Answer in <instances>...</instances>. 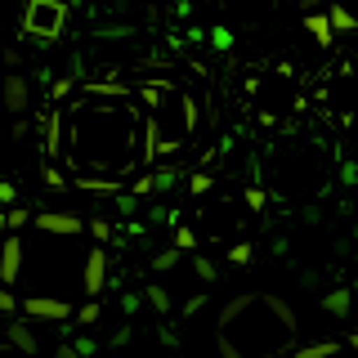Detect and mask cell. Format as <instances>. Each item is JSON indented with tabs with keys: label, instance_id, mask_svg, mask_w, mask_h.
<instances>
[{
	"label": "cell",
	"instance_id": "obj_1",
	"mask_svg": "<svg viewBox=\"0 0 358 358\" xmlns=\"http://www.w3.org/2000/svg\"><path fill=\"white\" fill-rule=\"evenodd\" d=\"M50 108L54 112L45 121V162L59 166L67 184L117 193L152 166L134 85L85 81L72 85V94H63Z\"/></svg>",
	"mask_w": 358,
	"mask_h": 358
},
{
	"label": "cell",
	"instance_id": "obj_2",
	"mask_svg": "<svg viewBox=\"0 0 358 358\" xmlns=\"http://www.w3.org/2000/svg\"><path fill=\"white\" fill-rule=\"evenodd\" d=\"M296 309L268 291H242L220 309L215 350L220 358H273L296 345Z\"/></svg>",
	"mask_w": 358,
	"mask_h": 358
},
{
	"label": "cell",
	"instance_id": "obj_3",
	"mask_svg": "<svg viewBox=\"0 0 358 358\" xmlns=\"http://www.w3.org/2000/svg\"><path fill=\"white\" fill-rule=\"evenodd\" d=\"M134 94H139V108H143V134H148L152 162L179 157L197 134V99L179 81H166V76L134 81Z\"/></svg>",
	"mask_w": 358,
	"mask_h": 358
},
{
	"label": "cell",
	"instance_id": "obj_4",
	"mask_svg": "<svg viewBox=\"0 0 358 358\" xmlns=\"http://www.w3.org/2000/svg\"><path fill=\"white\" fill-rule=\"evenodd\" d=\"M255 179L268 188V197L287 201V206H305V201L327 193V166L313 143L305 139H282L255 162Z\"/></svg>",
	"mask_w": 358,
	"mask_h": 358
},
{
	"label": "cell",
	"instance_id": "obj_5",
	"mask_svg": "<svg viewBox=\"0 0 358 358\" xmlns=\"http://www.w3.org/2000/svg\"><path fill=\"white\" fill-rule=\"evenodd\" d=\"M67 0H27V14H22V36L27 41H41V45H54L67 27Z\"/></svg>",
	"mask_w": 358,
	"mask_h": 358
},
{
	"label": "cell",
	"instance_id": "obj_6",
	"mask_svg": "<svg viewBox=\"0 0 358 358\" xmlns=\"http://www.w3.org/2000/svg\"><path fill=\"white\" fill-rule=\"evenodd\" d=\"M76 282H81L85 296H103V291H108V282H112V255H108L103 242L85 246L81 264H76Z\"/></svg>",
	"mask_w": 358,
	"mask_h": 358
},
{
	"label": "cell",
	"instance_id": "obj_7",
	"mask_svg": "<svg viewBox=\"0 0 358 358\" xmlns=\"http://www.w3.org/2000/svg\"><path fill=\"white\" fill-rule=\"evenodd\" d=\"M18 313H27L31 322H72V300L50 296V291H31L18 300Z\"/></svg>",
	"mask_w": 358,
	"mask_h": 358
},
{
	"label": "cell",
	"instance_id": "obj_8",
	"mask_svg": "<svg viewBox=\"0 0 358 358\" xmlns=\"http://www.w3.org/2000/svg\"><path fill=\"white\" fill-rule=\"evenodd\" d=\"M22 273H27V238L18 229H5V242H0V282L18 287Z\"/></svg>",
	"mask_w": 358,
	"mask_h": 358
},
{
	"label": "cell",
	"instance_id": "obj_9",
	"mask_svg": "<svg viewBox=\"0 0 358 358\" xmlns=\"http://www.w3.org/2000/svg\"><path fill=\"white\" fill-rule=\"evenodd\" d=\"M31 224H36V233H45V238H81L85 233V220L76 210H36Z\"/></svg>",
	"mask_w": 358,
	"mask_h": 358
},
{
	"label": "cell",
	"instance_id": "obj_10",
	"mask_svg": "<svg viewBox=\"0 0 358 358\" xmlns=\"http://www.w3.org/2000/svg\"><path fill=\"white\" fill-rule=\"evenodd\" d=\"M5 350H18V354H41V336L31 331V318H27V313H9V327H5Z\"/></svg>",
	"mask_w": 358,
	"mask_h": 358
},
{
	"label": "cell",
	"instance_id": "obj_11",
	"mask_svg": "<svg viewBox=\"0 0 358 358\" xmlns=\"http://www.w3.org/2000/svg\"><path fill=\"white\" fill-rule=\"evenodd\" d=\"M0 108H5V112H14V117L31 108V81H27L22 72H9L5 81H0Z\"/></svg>",
	"mask_w": 358,
	"mask_h": 358
},
{
	"label": "cell",
	"instance_id": "obj_12",
	"mask_svg": "<svg viewBox=\"0 0 358 358\" xmlns=\"http://www.w3.org/2000/svg\"><path fill=\"white\" fill-rule=\"evenodd\" d=\"M322 309L331 313V318H350V309H354V291L350 287H336L322 296Z\"/></svg>",
	"mask_w": 358,
	"mask_h": 358
},
{
	"label": "cell",
	"instance_id": "obj_13",
	"mask_svg": "<svg viewBox=\"0 0 358 358\" xmlns=\"http://www.w3.org/2000/svg\"><path fill=\"white\" fill-rule=\"evenodd\" d=\"M345 341H313V345H291L296 358H327V354H341Z\"/></svg>",
	"mask_w": 358,
	"mask_h": 358
},
{
	"label": "cell",
	"instance_id": "obj_14",
	"mask_svg": "<svg viewBox=\"0 0 358 358\" xmlns=\"http://www.w3.org/2000/svg\"><path fill=\"white\" fill-rule=\"evenodd\" d=\"M305 27H309V36L322 45V50H327V45L336 41V27L327 22V14H305Z\"/></svg>",
	"mask_w": 358,
	"mask_h": 358
},
{
	"label": "cell",
	"instance_id": "obj_15",
	"mask_svg": "<svg viewBox=\"0 0 358 358\" xmlns=\"http://www.w3.org/2000/svg\"><path fill=\"white\" fill-rule=\"evenodd\" d=\"M242 201H246V210H251V215H264V210H268V188L260 184V179H251V184H246V193H242Z\"/></svg>",
	"mask_w": 358,
	"mask_h": 358
},
{
	"label": "cell",
	"instance_id": "obj_16",
	"mask_svg": "<svg viewBox=\"0 0 358 358\" xmlns=\"http://www.w3.org/2000/svg\"><path fill=\"white\" fill-rule=\"evenodd\" d=\"M327 22H331L336 31H358V14H354L350 5H341V0H336V5L327 9Z\"/></svg>",
	"mask_w": 358,
	"mask_h": 358
},
{
	"label": "cell",
	"instance_id": "obj_17",
	"mask_svg": "<svg viewBox=\"0 0 358 358\" xmlns=\"http://www.w3.org/2000/svg\"><path fill=\"white\" fill-rule=\"evenodd\" d=\"M99 318H103V305H99V296H90L85 305H81V309L72 313V322H76V327H94Z\"/></svg>",
	"mask_w": 358,
	"mask_h": 358
},
{
	"label": "cell",
	"instance_id": "obj_18",
	"mask_svg": "<svg viewBox=\"0 0 358 358\" xmlns=\"http://www.w3.org/2000/svg\"><path fill=\"white\" fill-rule=\"evenodd\" d=\"M143 296H148V305L157 309V313H162V318H166V313H171V305H175V300H171V291H166V287H143Z\"/></svg>",
	"mask_w": 358,
	"mask_h": 358
},
{
	"label": "cell",
	"instance_id": "obj_19",
	"mask_svg": "<svg viewBox=\"0 0 358 358\" xmlns=\"http://www.w3.org/2000/svg\"><path fill=\"white\" fill-rule=\"evenodd\" d=\"M188 255H193V273H197V278H201V282H206V287H210V282H215V278H220V268H215V264H210V260H206V255H197V251H188Z\"/></svg>",
	"mask_w": 358,
	"mask_h": 358
},
{
	"label": "cell",
	"instance_id": "obj_20",
	"mask_svg": "<svg viewBox=\"0 0 358 358\" xmlns=\"http://www.w3.org/2000/svg\"><path fill=\"white\" fill-rule=\"evenodd\" d=\"M27 224H31V210H27V206H9V210H5V229H18V233H22Z\"/></svg>",
	"mask_w": 358,
	"mask_h": 358
},
{
	"label": "cell",
	"instance_id": "obj_21",
	"mask_svg": "<svg viewBox=\"0 0 358 358\" xmlns=\"http://www.w3.org/2000/svg\"><path fill=\"white\" fill-rule=\"evenodd\" d=\"M179 255H184L179 246H166L162 255H152V268H157V273H166V268H175V264H179Z\"/></svg>",
	"mask_w": 358,
	"mask_h": 358
},
{
	"label": "cell",
	"instance_id": "obj_22",
	"mask_svg": "<svg viewBox=\"0 0 358 358\" xmlns=\"http://www.w3.org/2000/svg\"><path fill=\"white\" fill-rule=\"evenodd\" d=\"M175 246L179 251H197V233L188 229V224H175Z\"/></svg>",
	"mask_w": 358,
	"mask_h": 358
},
{
	"label": "cell",
	"instance_id": "obj_23",
	"mask_svg": "<svg viewBox=\"0 0 358 358\" xmlns=\"http://www.w3.org/2000/svg\"><path fill=\"white\" fill-rule=\"evenodd\" d=\"M72 85H76V76H72V72H67V76H59V81L50 85V103H59L63 94H72Z\"/></svg>",
	"mask_w": 358,
	"mask_h": 358
},
{
	"label": "cell",
	"instance_id": "obj_24",
	"mask_svg": "<svg viewBox=\"0 0 358 358\" xmlns=\"http://www.w3.org/2000/svg\"><path fill=\"white\" fill-rule=\"evenodd\" d=\"M251 255H255L251 242H233L229 246V264H251Z\"/></svg>",
	"mask_w": 358,
	"mask_h": 358
},
{
	"label": "cell",
	"instance_id": "obj_25",
	"mask_svg": "<svg viewBox=\"0 0 358 358\" xmlns=\"http://www.w3.org/2000/svg\"><path fill=\"white\" fill-rule=\"evenodd\" d=\"M85 229H90V233H94V242H108V238H112V224H108V220H99V215H94V220H90V224H85Z\"/></svg>",
	"mask_w": 358,
	"mask_h": 358
},
{
	"label": "cell",
	"instance_id": "obj_26",
	"mask_svg": "<svg viewBox=\"0 0 358 358\" xmlns=\"http://www.w3.org/2000/svg\"><path fill=\"white\" fill-rule=\"evenodd\" d=\"M210 45H215L220 54H229V50H233V36H229V27H215V31H210Z\"/></svg>",
	"mask_w": 358,
	"mask_h": 358
},
{
	"label": "cell",
	"instance_id": "obj_27",
	"mask_svg": "<svg viewBox=\"0 0 358 358\" xmlns=\"http://www.w3.org/2000/svg\"><path fill=\"white\" fill-rule=\"evenodd\" d=\"M0 313H18V296L5 282H0Z\"/></svg>",
	"mask_w": 358,
	"mask_h": 358
},
{
	"label": "cell",
	"instance_id": "obj_28",
	"mask_svg": "<svg viewBox=\"0 0 358 358\" xmlns=\"http://www.w3.org/2000/svg\"><path fill=\"white\" fill-rule=\"evenodd\" d=\"M201 309H206V291H197V296L184 305V318H193V313H201Z\"/></svg>",
	"mask_w": 358,
	"mask_h": 358
},
{
	"label": "cell",
	"instance_id": "obj_29",
	"mask_svg": "<svg viewBox=\"0 0 358 358\" xmlns=\"http://www.w3.org/2000/svg\"><path fill=\"white\" fill-rule=\"evenodd\" d=\"M130 336H134V331H130V322H126V327L112 331V341H108V345H112V350H121V345H130Z\"/></svg>",
	"mask_w": 358,
	"mask_h": 358
},
{
	"label": "cell",
	"instance_id": "obj_30",
	"mask_svg": "<svg viewBox=\"0 0 358 358\" xmlns=\"http://www.w3.org/2000/svg\"><path fill=\"white\" fill-rule=\"evenodd\" d=\"M188 188H193V197H206L210 193V175H193V184H188Z\"/></svg>",
	"mask_w": 358,
	"mask_h": 358
},
{
	"label": "cell",
	"instance_id": "obj_31",
	"mask_svg": "<svg viewBox=\"0 0 358 358\" xmlns=\"http://www.w3.org/2000/svg\"><path fill=\"white\" fill-rule=\"evenodd\" d=\"M341 184H358V166H354V162L341 166Z\"/></svg>",
	"mask_w": 358,
	"mask_h": 358
},
{
	"label": "cell",
	"instance_id": "obj_32",
	"mask_svg": "<svg viewBox=\"0 0 358 358\" xmlns=\"http://www.w3.org/2000/svg\"><path fill=\"white\" fill-rule=\"evenodd\" d=\"M9 134H14V139H27V134H31V126L22 121V112H18V121H14V130H9Z\"/></svg>",
	"mask_w": 358,
	"mask_h": 358
},
{
	"label": "cell",
	"instance_id": "obj_33",
	"mask_svg": "<svg viewBox=\"0 0 358 358\" xmlns=\"http://www.w3.org/2000/svg\"><path fill=\"white\" fill-rule=\"evenodd\" d=\"M72 354H94V341H90V336H81V341L72 345Z\"/></svg>",
	"mask_w": 358,
	"mask_h": 358
},
{
	"label": "cell",
	"instance_id": "obj_34",
	"mask_svg": "<svg viewBox=\"0 0 358 358\" xmlns=\"http://www.w3.org/2000/svg\"><path fill=\"white\" fill-rule=\"evenodd\" d=\"M134 309H139V296H134V291H130V296H121V313H134Z\"/></svg>",
	"mask_w": 358,
	"mask_h": 358
},
{
	"label": "cell",
	"instance_id": "obj_35",
	"mask_svg": "<svg viewBox=\"0 0 358 358\" xmlns=\"http://www.w3.org/2000/svg\"><path fill=\"white\" fill-rule=\"evenodd\" d=\"M14 197H18V188H14V184H0V201H5V206H9Z\"/></svg>",
	"mask_w": 358,
	"mask_h": 358
},
{
	"label": "cell",
	"instance_id": "obj_36",
	"mask_svg": "<svg viewBox=\"0 0 358 358\" xmlns=\"http://www.w3.org/2000/svg\"><path fill=\"white\" fill-rule=\"evenodd\" d=\"M345 345H350V350H358V331H350V336H345Z\"/></svg>",
	"mask_w": 358,
	"mask_h": 358
},
{
	"label": "cell",
	"instance_id": "obj_37",
	"mask_svg": "<svg viewBox=\"0 0 358 358\" xmlns=\"http://www.w3.org/2000/svg\"><path fill=\"white\" fill-rule=\"evenodd\" d=\"M0 233H5V210H0Z\"/></svg>",
	"mask_w": 358,
	"mask_h": 358
},
{
	"label": "cell",
	"instance_id": "obj_38",
	"mask_svg": "<svg viewBox=\"0 0 358 358\" xmlns=\"http://www.w3.org/2000/svg\"><path fill=\"white\" fill-rule=\"evenodd\" d=\"M341 5H350V9H354V5H358V0H341Z\"/></svg>",
	"mask_w": 358,
	"mask_h": 358
},
{
	"label": "cell",
	"instance_id": "obj_39",
	"mask_svg": "<svg viewBox=\"0 0 358 358\" xmlns=\"http://www.w3.org/2000/svg\"><path fill=\"white\" fill-rule=\"evenodd\" d=\"M0 139H5V130H0Z\"/></svg>",
	"mask_w": 358,
	"mask_h": 358
},
{
	"label": "cell",
	"instance_id": "obj_40",
	"mask_svg": "<svg viewBox=\"0 0 358 358\" xmlns=\"http://www.w3.org/2000/svg\"><path fill=\"white\" fill-rule=\"evenodd\" d=\"M354 238H358V233H354Z\"/></svg>",
	"mask_w": 358,
	"mask_h": 358
}]
</instances>
